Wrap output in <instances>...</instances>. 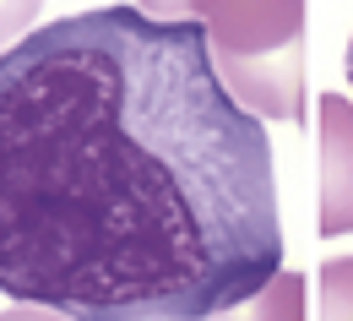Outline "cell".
<instances>
[{
	"mask_svg": "<svg viewBox=\"0 0 353 321\" xmlns=\"http://www.w3.org/2000/svg\"><path fill=\"white\" fill-rule=\"evenodd\" d=\"M277 267L272 142L201 22L98 6L0 49V294L71 321H207Z\"/></svg>",
	"mask_w": 353,
	"mask_h": 321,
	"instance_id": "6da1fadb",
	"label": "cell"
},
{
	"mask_svg": "<svg viewBox=\"0 0 353 321\" xmlns=\"http://www.w3.org/2000/svg\"><path fill=\"white\" fill-rule=\"evenodd\" d=\"M321 316L326 321H353V262H326V273H321Z\"/></svg>",
	"mask_w": 353,
	"mask_h": 321,
	"instance_id": "5b68a950",
	"label": "cell"
},
{
	"mask_svg": "<svg viewBox=\"0 0 353 321\" xmlns=\"http://www.w3.org/2000/svg\"><path fill=\"white\" fill-rule=\"evenodd\" d=\"M0 321H71V316L44 311V305H17V311H0Z\"/></svg>",
	"mask_w": 353,
	"mask_h": 321,
	"instance_id": "52a82bcc",
	"label": "cell"
},
{
	"mask_svg": "<svg viewBox=\"0 0 353 321\" xmlns=\"http://www.w3.org/2000/svg\"><path fill=\"white\" fill-rule=\"evenodd\" d=\"M163 22H201L223 88L256 120H305V0H141Z\"/></svg>",
	"mask_w": 353,
	"mask_h": 321,
	"instance_id": "7a4b0ae2",
	"label": "cell"
},
{
	"mask_svg": "<svg viewBox=\"0 0 353 321\" xmlns=\"http://www.w3.org/2000/svg\"><path fill=\"white\" fill-rule=\"evenodd\" d=\"M353 229V104L321 98V234Z\"/></svg>",
	"mask_w": 353,
	"mask_h": 321,
	"instance_id": "3957f363",
	"label": "cell"
},
{
	"mask_svg": "<svg viewBox=\"0 0 353 321\" xmlns=\"http://www.w3.org/2000/svg\"><path fill=\"white\" fill-rule=\"evenodd\" d=\"M207 321H305V273L277 267L250 300H239V305H228Z\"/></svg>",
	"mask_w": 353,
	"mask_h": 321,
	"instance_id": "277c9868",
	"label": "cell"
},
{
	"mask_svg": "<svg viewBox=\"0 0 353 321\" xmlns=\"http://www.w3.org/2000/svg\"><path fill=\"white\" fill-rule=\"evenodd\" d=\"M348 82H353V39H348Z\"/></svg>",
	"mask_w": 353,
	"mask_h": 321,
	"instance_id": "ba28073f",
	"label": "cell"
},
{
	"mask_svg": "<svg viewBox=\"0 0 353 321\" xmlns=\"http://www.w3.org/2000/svg\"><path fill=\"white\" fill-rule=\"evenodd\" d=\"M39 6H44V0H0V39L28 33V22L39 17Z\"/></svg>",
	"mask_w": 353,
	"mask_h": 321,
	"instance_id": "8992f818",
	"label": "cell"
}]
</instances>
